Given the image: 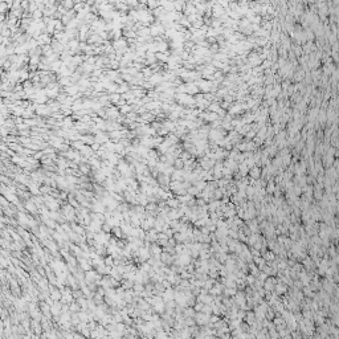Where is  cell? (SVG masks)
<instances>
[{
  "instance_id": "5b68a950",
  "label": "cell",
  "mask_w": 339,
  "mask_h": 339,
  "mask_svg": "<svg viewBox=\"0 0 339 339\" xmlns=\"http://www.w3.org/2000/svg\"><path fill=\"white\" fill-rule=\"evenodd\" d=\"M160 258H162V261L164 264H172V261H174V257H171L170 254H167V253H162V256H160Z\"/></svg>"
},
{
  "instance_id": "7a4b0ae2",
  "label": "cell",
  "mask_w": 339,
  "mask_h": 339,
  "mask_svg": "<svg viewBox=\"0 0 339 339\" xmlns=\"http://www.w3.org/2000/svg\"><path fill=\"white\" fill-rule=\"evenodd\" d=\"M276 282H277V280L274 278V277H268V278L264 281L265 292H273L274 290V286H276Z\"/></svg>"
},
{
  "instance_id": "52a82bcc",
  "label": "cell",
  "mask_w": 339,
  "mask_h": 339,
  "mask_svg": "<svg viewBox=\"0 0 339 339\" xmlns=\"http://www.w3.org/2000/svg\"><path fill=\"white\" fill-rule=\"evenodd\" d=\"M204 306H205V305H204V303H202V302H197L196 305H193V307H195V310L197 311V313H199V311H203Z\"/></svg>"
},
{
  "instance_id": "3957f363",
  "label": "cell",
  "mask_w": 339,
  "mask_h": 339,
  "mask_svg": "<svg viewBox=\"0 0 339 339\" xmlns=\"http://www.w3.org/2000/svg\"><path fill=\"white\" fill-rule=\"evenodd\" d=\"M248 172H249V175H251L252 177H254V180L260 179V176H261V170L258 167H256V166H254V167H252Z\"/></svg>"
},
{
  "instance_id": "8992f818",
  "label": "cell",
  "mask_w": 339,
  "mask_h": 339,
  "mask_svg": "<svg viewBox=\"0 0 339 339\" xmlns=\"http://www.w3.org/2000/svg\"><path fill=\"white\" fill-rule=\"evenodd\" d=\"M167 205L168 207H171V208H179V202H177V200H175V199H168L167 200Z\"/></svg>"
},
{
  "instance_id": "9c48e42d",
  "label": "cell",
  "mask_w": 339,
  "mask_h": 339,
  "mask_svg": "<svg viewBox=\"0 0 339 339\" xmlns=\"http://www.w3.org/2000/svg\"><path fill=\"white\" fill-rule=\"evenodd\" d=\"M209 110H211V112H212V110H213V112H219V110H220L219 103H216V102H215V103H211V107H209Z\"/></svg>"
},
{
  "instance_id": "6da1fadb",
  "label": "cell",
  "mask_w": 339,
  "mask_h": 339,
  "mask_svg": "<svg viewBox=\"0 0 339 339\" xmlns=\"http://www.w3.org/2000/svg\"><path fill=\"white\" fill-rule=\"evenodd\" d=\"M193 317H195V322L200 326H205V325H208V322H209V315L203 313V311H199V313H196Z\"/></svg>"
},
{
  "instance_id": "277c9868",
  "label": "cell",
  "mask_w": 339,
  "mask_h": 339,
  "mask_svg": "<svg viewBox=\"0 0 339 339\" xmlns=\"http://www.w3.org/2000/svg\"><path fill=\"white\" fill-rule=\"evenodd\" d=\"M303 264H305V268H306V270H307V272L313 270V269H314V266H315V265L313 264V261H311V258H309V257L303 260Z\"/></svg>"
},
{
  "instance_id": "ba28073f",
  "label": "cell",
  "mask_w": 339,
  "mask_h": 339,
  "mask_svg": "<svg viewBox=\"0 0 339 339\" xmlns=\"http://www.w3.org/2000/svg\"><path fill=\"white\" fill-rule=\"evenodd\" d=\"M224 294L225 296H233V294H236V290L235 289H232V287H228V289H225Z\"/></svg>"
}]
</instances>
